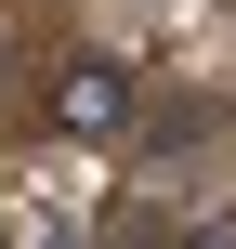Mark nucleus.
Segmentation results:
<instances>
[{
	"mask_svg": "<svg viewBox=\"0 0 236 249\" xmlns=\"http://www.w3.org/2000/svg\"><path fill=\"white\" fill-rule=\"evenodd\" d=\"M53 118H66L79 144H118V131L145 118V92H131V66H105V53H79V66L53 79Z\"/></svg>",
	"mask_w": 236,
	"mask_h": 249,
	"instance_id": "obj_1",
	"label": "nucleus"
},
{
	"mask_svg": "<svg viewBox=\"0 0 236 249\" xmlns=\"http://www.w3.org/2000/svg\"><path fill=\"white\" fill-rule=\"evenodd\" d=\"M0 66H13V53H0Z\"/></svg>",
	"mask_w": 236,
	"mask_h": 249,
	"instance_id": "obj_2",
	"label": "nucleus"
}]
</instances>
